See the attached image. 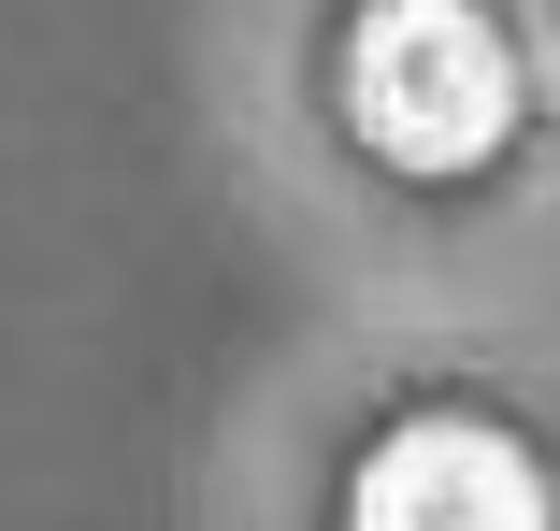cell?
Wrapping results in <instances>:
<instances>
[{
	"label": "cell",
	"mask_w": 560,
	"mask_h": 531,
	"mask_svg": "<svg viewBox=\"0 0 560 531\" xmlns=\"http://www.w3.org/2000/svg\"><path fill=\"white\" fill-rule=\"evenodd\" d=\"M346 116L402 173H475L503 144V116H517L503 30L475 15V0H374L360 44H346Z\"/></svg>",
	"instance_id": "6da1fadb"
},
{
	"label": "cell",
	"mask_w": 560,
	"mask_h": 531,
	"mask_svg": "<svg viewBox=\"0 0 560 531\" xmlns=\"http://www.w3.org/2000/svg\"><path fill=\"white\" fill-rule=\"evenodd\" d=\"M360 517H374V531H417V517H489V531H532V517H546V474H532L503 432H475V416H417V432H388V446H374Z\"/></svg>",
	"instance_id": "7a4b0ae2"
}]
</instances>
